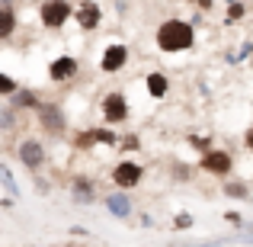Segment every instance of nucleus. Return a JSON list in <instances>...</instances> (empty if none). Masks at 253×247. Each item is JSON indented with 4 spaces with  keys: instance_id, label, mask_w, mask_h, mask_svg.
<instances>
[{
    "instance_id": "obj_1",
    "label": "nucleus",
    "mask_w": 253,
    "mask_h": 247,
    "mask_svg": "<svg viewBox=\"0 0 253 247\" xmlns=\"http://www.w3.org/2000/svg\"><path fill=\"white\" fill-rule=\"evenodd\" d=\"M192 39H196V32H192V26L183 23V19H167V23H161V29H157V45H161V51H186V49H192Z\"/></svg>"
},
{
    "instance_id": "obj_2",
    "label": "nucleus",
    "mask_w": 253,
    "mask_h": 247,
    "mask_svg": "<svg viewBox=\"0 0 253 247\" xmlns=\"http://www.w3.org/2000/svg\"><path fill=\"white\" fill-rule=\"evenodd\" d=\"M202 167H205L209 173H215V177H228L231 167H234V161H231L228 151H205Z\"/></svg>"
},
{
    "instance_id": "obj_3",
    "label": "nucleus",
    "mask_w": 253,
    "mask_h": 247,
    "mask_svg": "<svg viewBox=\"0 0 253 247\" xmlns=\"http://www.w3.org/2000/svg\"><path fill=\"white\" fill-rule=\"evenodd\" d=\"M68 16H71L68 0H48V3L42 6V23L45 26H64Z\"/></svg>"
},
{
    "instance_id": "obj_4",
    "label": "nucleus",
    "mask_w": 253,
    "mask_h": 247,
    "mask_svg": "<svg viewBox=\"0 0 253 247\" xmlns=\"http://www.w3.org/2000/svg\"><path fill=\"white\" fill-rule=\"evenodd\" d=\"M103 116H106V122H125L128 103H125L122 93H109V97L103 99Z\"/></svg>"
},
{
    "instance_id": "obj_5",
    "label": "nucleus",
    "mask_w": 253,
    "mask_h": 247,
    "mask_svg": "<svg viewBox=\"0 0 253 247\" xmlns=\"http://www.w3.org/2000/svg\"><path fill=\"white\" fill-rule=\"evenodd\" d=\"M141 173H144V170H141L138 164L125 161V164H119L116 170H112V180H116L122 190H128V186H138V183H141Z\"/></svg>"
},
{
    "instance_id": "obj_6",
    "label": "nucleus",
    "mask_w": 253,
    "mask_h": 247,
    "mask_svg": "<svg viewBox=\"0 0 253 247\" xmlns=\"http://www.w3.org/2000/svg\"><path fill=\"white\" fill-rule=\"evenodd\" d=\"M125 61H128V49H125V45H109L99 64H103L106 74H116V71L125 68Z\"/></svg>"
},
{
    "instance_id": "obj_7",
    "label": "nucleus",
    "mask_w": 253,
    "mask_h": 247,
    "mask_svg": "<svg viewBox=\"0 0 253 247\" xmlns=\"http://www.w3.org/2000/svg\"><path fill=\"white\" fill-rule=\"evenodd\" d=\"M48 74H51V81H71V77L77 74V61L74 58H55Z\"/></svg>"
},
{
    "instance_id": "obj_8",
    "label": "nucleus",
    "mask_w": 253,
    "mask_h": 247,
    "mask_svg": "<svg viewBox=\"0 0 253 247\" xmlns=\"http://www.w3.org/2000/svg\"><path fill=\"white\" fill-rule=\"evenodd\" d=\"M42 157H45V151H42L39 142H23V145H19V161H23L26 167H39Z\"/></svg>"
},
{
    "instance_id": "obj_9",
    "label": "nucleus",
    "mask_w": 253,
    "mask_h": 247,
    "mask_svg": "<svg viewBox=\"0 0 253 247\" xmlns=\"http://www.w3.org/2000/svg\"><path fill=\"white\" fill-rule=\"evenodd\" d=\"M39 119H42V125L48 132H61L64 129V116H61V109H55V106H39Z\"/></svg>"
},
{
    "instance_id": "obj_10",
    "label": "nucleus",
    "mask_w": 253,
    "mask_h": 247,
    "mask_svg": "<svg viewBox=\"0 0 253 247\" xmlns=\"http://www.w3.org/2000/svg\"><path fill=\"white\" fill-rule=\"evenodd\" d=\"M106 209H109L116 218H128L131 215V202H128L125 193H112V196H106Z\"/></svg>"
},
{
    "instance_id": "obj_11",
    "label": "nucleus",
    "mask_w": 253,
    "mask_h": 247,
    "mask_svg": "<svg viewBox=\"0 0 253 247\" xmlns=\"http://www.w3.org/2000/svg\"><path fill=\"white\" fill-rule=\"evenodd\" d=\"M77 19H81L84 29H96L99 26V6L96 3H84L81 10H77Z\"/></svg>"
},
{
    "instance_id": "obj_12",
    "label": "nucleus",
    "mask_w": 253,
    "mask_h": 247,
    "mask_svg": "<svg viewBox=\"0 0 253 247\" xmlns=\"http://www.w3.org/2000/svg\"><path fill=\"white\" fill-rule=\"evenodd\" d=\"M16 29V16H13L10 6H0V39H10Z\"/></svg>"
},
{
    "instance_id": "obj_13",
    "label": "nucleus",
    "mask_w": 253,
    "mask_h": 247,
    "mask_svg": "<svg viewBox=\"0 0 253 247\" xmlns=\"http://www.w3.org/2000/svg\"><path fill=\"white\" fill-rule=\"evenodd\" d=\"M167 77H164V74H148V93H151V97H154V99H161L164 97V93H167Z\"/></svg>"
},
{
    "instance_id": "obj_14",
    "label": "nucleus",
    "mask_w": 253,
    "mask_h": 247,
    "mask_svg": "<svg viewBox=\"0 0 253 247\" xmlns=\"http://www.w3.org/2000/svg\"><path fill=\"white\" fill-rule=\"evenodd\" d=\"M0 183L6 186V193H10V196H19V186H16V180H13L10 167H3V164H0Z\"/></svg>"
},
{
    "instance_id": "obj_15",
    "label": "nucleus",
    "mask_w": 253,
    "mask_h": 247,
    "mask_svg": "<svg viewBox=\"0 0 253 247\" xmlns=\"http://www.w3.org/2000/svg\"><path fill=\"white\" fill-rule=\"evenodd\" d=\"M74 196L81 199V202H90V199H93V186L86 183V180H77V183H74Z\"/></svg>"
},
{
    "instance_id": "obj_16",
    "label": "nucleus",
    "mask_w": 253,
    "mask_h": 247,
    "mask_svg": "<svg viewBox=\"0 0 253 247\" xmlns=\"http://www.w3.org/2000/svg\"><path fill=\"white\" fill-rule=\"evenodd\" d=\"M13 125H16L13 109H3V106H0V129H13Z\"/></svg>"
},
{
    "instance_id": "obj_17",
    "label": "nucleus",
    "mask_w": 253,
    "mask_h": 247,
    "mask_svg": "<svg viewBox=\"0 0 253 247\" xmlns=\"http://www.w3.org/2000/svg\"><path fill=\"white\" fill-rule=\"evenodd\" d=\"M244 16V3L241 0H231V10H228V23H234V19Z\"/></svg>"
},
{
    "instance_id": "obj_18",
    "label": "nucleus",
    "mask_w": 253,
    "mask_h": 247,
    "mask_svg": "<svg viewBox=\"0 0 253 247\" xmlns=\"http://www.w3.org/2000/svg\"><path fill=\"white\" fill-rule=\"evenodd\" d=\"M224 193H228V196L244 199V196H247V186H244V183H228V186H224Z\"/></svg>"
},
{
    "instance_id": "obj_19",
    "label": "nucleus",
    "mask_w": 253,
    "mask_h": 247,
    "mask_svg": "<svg viewBox=\"0 0 253 247\" xmlns=\"http://www.w3.org/2000/svg\"><path fill=\"white\" fill-rule=\"evenodd\" d=\"M13 103H16V106H36V97H32L29 90H19V93H16V99H13Z\"/></svg>"
},
{
    "instance_id": "obj_20",
    "label": "nucleus",
    "mask_w": 253,
    "mask_h": 247,
    "mask_svg": "<svg viewBox=\"0 0 253 247\" xmlns=\"http://www.w3.org/2000/svg\"><path fill=\"white\" fill-rule=\"evenodd\" d=\"M13 90H16V84H13L6 74H0V93H13Z\"/></svg>"
},
{
    "instance_id": "obj_21",
    "label": "nucleus",
    "mask_w": 253,
    "mask_h": 247,
    "mask_svg": "<svg viewBox=\"0 0 253 247\" xmlns=\"http://www.w3.org/2000/svg\"><path fill=\"white\" fill-rule=\"evenodd\" d=\"M176 228H179V231L192 228V215H186V212H183V215H176Z\"/></svg>"
},
{
    "instance_id": "obj_22",
    "label": "nucleus",
    "mask_w": 253,
    "mask_h": 247,
    "mask_svg": "<svg viewBox=\"0 0 253 247\" xmlns=\"http://www.w3.org/2000/svg\"><path fill=\"white\" fill-rule=\"evenodd\" d=\"M93 138H96V142H106V145L116 142V135H112V132H93Z\"/></svg>"
},
{
    "instance_id": "obj_23",
    "label": "nucleus",
    "mask_w": 253,
    "mask_h": 247,
    "mask_svg": "<svg viewBox=\"0 0 253 247\" xmlns=\"http://www.w3.org/2000/svg\"><path fill=\"white\" fill-rule=\"evenodd\" d=\"M247 148L253 151V125H250V129H247Z\"/></svg>"
},
{
    "instance_id": "obj_24",
    "label": "nucleus",
    "mask_w": 253,
    "mask_h": 247,
    "mask_svg": "<svg viewBox=\"0 0 253 247\" xmlns=\"http://www.w3.org/2000/svg\"><path fill=\"white\" fill-rule=\"evenodd\" d=\"M199 6H202V10H209V6H211V0H199Z\"/></svg>"
}]
</instances>
